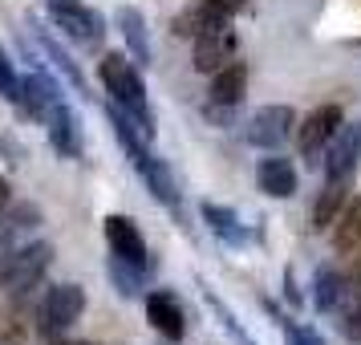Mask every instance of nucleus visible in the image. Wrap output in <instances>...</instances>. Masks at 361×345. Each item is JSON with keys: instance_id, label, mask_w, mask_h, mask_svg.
I'll use <instances>...</instances> for the list:
<instances>
[{"instance_id": "nucleus-10", "label": "nucleus", "mask_w": 361, "mask_h": 345, "mask_svg": "<svg viewBox=\"0 0 361 345\" xmlns=\"http://www.w3.org/2000/svg\"><path fill=\"white\" fill-rule=\"evenodd\" d=\"M147 321H150V329L171 345H179L183 337H187V313H183L179 296L166 293V289L147 293Z\"/></svg>"}, {"instance_id": "nucleus-27", "label": "nucleus", "mask_w": 361, "mask_h": 345, "mask_svg": "<svg viewBox=\"0 0 361 345\" xmlns=\"http://www.w3.org/2000/svg\"><path fill=\"white\" fill-rule=\"evenodd\" d=\"M212 4L219 8V13H228V17H235L240 8H247V0H212Z\"/></svg>"}, {"instance_id": "nucleus-12", "label": "nucleus", "mask_w": 361, "mask_h": 345, "mask_svg": "<svg viewBox=\"0 0 361 345\" xmlns=\"http://www.w3.org/2000/svg\"><path fill=\"white\" fill-rule=\"evenodd\" d=\"M106 244L122 260L150 268V248H147V240H142V231H138V224H134L130 215H106Z\"/></svg>"}, {"instance_id": "nucleus-15", "label": "nucleus", "mask_w": 361, "mask_h": 345, "mask_svg": "<svg viewBox=\"0 0 361 345\" xmlns=\"http://www.w3.org/2000/svg\"><path fill=\"white\" fill-rule=\"evenodd\" d=\"M195 69L199 73H219L224 66L235 61V33L231 29H212L195 37Z\"/></svg>"}, {"instance_id": "nucleus-2", "label": "nucleus", "mask_w": 361, "mask_h": 345, "mask_svg": "<svg viewBox=\"0 0 361 345\" xmlns=\"http://www.w3.org/2000/svg\"><path fill=\"white\" fill-rule=\"evenodd\" d=\"M102 90L106 98L122 106L126 114L142 126L147 138H154V114H150V98H147V82H142V66L134 61L130 53H106L98 66Z\"/></svg>"}, {"instance_id": "nucleus-18", "label": "nucleus", "mask_w": 361, "mask_h": 345, "mask_svg": "<svg viewBox=\"0 0 361 345\" xmlns=\"http://www.w3.org/2000/svg\"><path fill=\"white\" fill-rule=\"evenodd\" d=\"M207 94H212L215 106H240L247 94V66L244 61H231L219 73H212V90Z\"/></svg>"}, {"instance_id": "nucleus-26", "label": "nucleus", "mask_w": 361, "mask_h": 345, "mask_svg": "<svg viewBox=\"0 0 361 345\" xmlns=\"http://www.w3.org/2000/svg\"><path fill=\"white\" fill-rule=\"evenodd\" d=\"M280 333H284V341H288V345H325V341H321V333H312L309 325L288 321V317H280Z\"/></svg>"}, {"instance_id": "nucleus-5", "label": "nucleus", "mask_w": 361, "mask_h": 345, "mask_svg": "<svg viewBox=\"0 0 361 345\" xmlns=\"http://www.w3.org/2000/svg\"><path fill=\"white\" fill-rule=\"evenodd\" d=\"M296 134V110L293 106H260L244 122V143L260 150H280Z\"/></svg>"}, {"instance_id": "nucleus-28", "label": "nucleus", "mask_w": 361, "mask_h": 345, "mask_svg": "<svg viewBox=\"0 0 361 345\" xmlns=\"http://www.w3.org/2000/svg\"><path fill=\"white\" fill-rule=\"evenodd\" d=\"M8 203H13V183H8L4 175H0V212H4Z\"/></svg>"}, {"instance_id": "nucleus-13", "label": "nucleus", "mask_w": 361, "mask_h": 345, "mask_svg": "<svg viewBox=\"0 0 361 345\" xmlns=\"http://www.w3.org/2000/svg\"><path fill=\"white\" fill-rule=\"evenodd\" d=\"M199 219L207 224V231H212L219 244H228V248H244L247 240H252V231H247V224L240 219V212L215 203V199H203V203H199Z\"/></svg>"}, {"instance_id": "nucleus-3", "label": "nucleus", "mask_w": 361, "mask_h": 345, "mask_svg": "<svg viewBox=\"0 0 361 345\" xmlns=\"http://www.w3.org/2000/svg\"><path fill=\"white\" fill-rule=\"evenodd\" d=\"M49 264H53L49 240H29V244L13 248L8 256H0V293H8V296L33 293L37 284L45 280Z\"/></svg>"}, {"instance_id": "nucleus-1", "label": "nucleus", "mask_w": 361, "mask_h": 345, "mask_svg": "<svg viewBox=\"0 0 361 345\" xmlns=\"http://www.w3.org/2000/svg\"><path fill=\"white\" fill-rule=\"evenodd\" d=\"M106 118H110V134H114V143L126 150V159H130V167L138 171V179L147 183V191L163 203L166 212H179L183 207L179 179H175V171L150 150V138L142 134V126H138L122 106H114L110 98H106Z\"/></svg>"}, {"instance_id": "nucleus-21", "label": "nucleus", "mask_w": 361, "mask_h": 345, "mask_svg": "<svg viewBox=\"0 0 361 345\" xmlns=\"http://www.w3.org/2000/svg\"><path fill=\"white\" fill-rule=\"evenodd\" d=\"M345 293H349V289H345L341 272L317 268V277H312V305H317V313H341Z\"/></svg>"}, {"instance_id": "nucleus-17", "label": "nucleus", "mask_w": 361, "mask_h": 345, "mask_svg": "<svg viewBox=\"0 0 361 345\" xmlns=\"http://www.w3.org/2000/svg\"><path fill=\"white\" fill-rule=\"evenodd\" d=\"M256 179H260V191L272 199H293L296 195V167L293 159H284V155H268V159H260V167H256Z\"/></svg>"}, {"instance_id": "nucleus-4", "label": "nucleus", "mask_w": 361, "mask_h": 345, "mask_svg": "<svg viewBox=\"0 0 361 345\" xmlns=\"http://www.w3.org/2000/svg\"><path fill=\"white\" fill-rule=\"evenodd\" d=\"M45 8H49L53 25L69 41H78L85 49H98L102 41H106V17H102L98 8H90L85 0H45Z\"/></svg>"}, {"instance_id": "nucleus-6", "label": "nucleus", "mask_w": 361, "mask_h": 345, "mask_svg": "<svg viewBox=\"0 0 361 345\" xmlns=\"http://www.w3.org/2000/svg\"><path fill=\"white\" fill-rule=\"evenodd\" d=\"M341 126H345L341 106H317V110L296 126V147H300V155H305V163H312V167L321 163L329 143L341 134Z\"/></svg>"}, {"instance_id": "nucleus-20", "label": "nucleus", "mask_w": 361, "mask_h": 345, "mask_svg": "<svg viewBox=\"0 0 361 345\" xmlns=\"http://www.w3.org/2000/svg\"><path fill=\"white\" fill-rule=\"evenodd\" d=\"M345 191H349V183H333L325 179V187H321V195H317V203H312V228H333L337 224V215L345 212Z\"/></svg>"}, {"instance_id": "nucleus-14", "label": "nucleus", "mask_w": 361, "mask_h": 345, "mask_svg": "<svg viewBox=\"0 0 361 345\" xmlns=\"http://www.w3.org/2000/svg\"><path fill=\"white\" fill-rule=\"evenodd\" d=\"M45 131H49V147L57 150L61 159H82V150H85L82 118H78V110H73L69 102H61V106L53 110V118L45 122Z\"/></svg>"}, {"instance_id": "nucleus-30", "label": "nucleus", "mask_w": 361, "mask_h": 345, "mask_svg": "<svg viewBox=\"0 0 361 345\" xmlns=\"http://www.w3.org/2000/svg\"><path fill=\"white\" fill-rule=\"evenodd\" d=\"M61 345H94V341H61Z\"/></svg>"}, {"instance_id": "nucleus-11", "label": "nucleus", "mask_w": 361, "mask_h": 345, "mask_svg": "<svg viewBox=\"0 0 361 345\" xmlns=\"http://www.w3.org/2000/svg\"><path fill=\"white\" fill-rule=\"evenodd\" d=\"M41 224H45V212L37 203H8L0 212V256H8L13 248L29 244Z\"/></svg>"}, {"instance_id": "nucleus-24", "label": "nucleus", "mask_w": 361, "mask_h": 345, "mask_svg": "<svg viewBox=\"0 0 361 345\" xmlns=\"http://www.w3.org/2000/svg\"><path fill=\"white\" fill-rule=\"evenodd\" d=\"M203 301H207V309L215 313V321H219V325L231 333V341H235V345H256L252 337H247V329L240 325V317H235V313H231L228 305L219 301V293H215V289H207V284H203Z\"/></svg>"}, {"instance_id": "nucleus-25", "label": "nucleus", "mask_w": 361, "mask_h": 345, "mask_svg": "<svg viewBox=\"0 0 361 345\" xmlns=\"http://www.w3.org/2000/svg\"><path fill=\"white\" fill-rule=\"evenodd\" d=\"M0 98L13 102V106H17V98H20V73L13 69V61H8L4 49H0Z\"/></svg>"}, {"instance_id": "nucleus-16", "label": "nucleus", "mask_w": 361, "mask_h": 345, "mask_svg": "<svg viewBox=\"0 0 361 345\" xmlns=\"http://www.w3.org/2000/svg\"><path fill=\"white\" fill-rule=\"evenodd\" d=\"M114 25H118V33H122V41H126V53H130L138 66H150V25H147V17H142L134 4H122L114 13Z\"/></svg>"}, {"instance_id": "nucleus-29", "label": "nucleus", "mask_w": 361, "mask_h": 345, "mask_svg": "<svg viewBox=\"0 0 361 345\" xmlns=\"http://www.w3.org/2000/svg\"><path fill=\"white\" fill-rule=\"evenodd\" d=\"M284 296H288V305H300V293H296V280H293V272L284 277Z\"/></svg>"}, {"instance_id": "nucleus-7", "label": "nucleus", "mask_w": 361, "mask_h": 345, "mask_svg": "<svg viewBox=\"0 0 361 345\" xmlns=\"http://www.w3.org/2000/svg\"><path fill=\"white\" fill-rule=\"evenodd\" d=\"M85 313V289L82 284H53L41 301V333L57 337L61 329L78 325Z\"/></svg>"}, {"instance_id": "nucleus-23", "label": "nucleus", "mask_w": 361, "mask_h": 345, "mask_svg": "<svg viewBox=\"0 0 361 345\" xmlns=\"http://www.w3.org/2000/svg\"><path fill=\"white\" fill-rule=\"evenodd\" d=\"M33 29H37V25H33ZM37 41H41L45 57H49L53 66L61 69V78H66V82L73 85V90H78L82 98H90V90H85V78H82V69H78V61H73V57H69V53L61 49V45H57V41H53L49 33H45V29H37Z\"/></svg>"}, {"instance_id": "nucleus-22", "label": "nucleus", "mask_w": 361, "mask_h": 345, "mask_svg": "<svg viewBox=\"0 0 361 345\" xmlns=\"http://www.w3.org/2000/svg\"><path fill=\"white\" fill-rule=\"evenodd\" d=\"M333 244L337 252H357L361 248V195H353L345 203V212L337 215V224H333Z\"/></svg>"}, {"instance_id": "nucleus-8", "label": "nucleus", "mask_w": 361, "mask_h": 345, "mask_svg": "<svg viewBox=\"0 0 361 345\" xmlns=\"http://www.w3.org/2000/svg\"><path fill=\"white\" fill-rule=\"evenodd\" d=\"M61 90H57V82H53L49 73H41V69H33V73H25L20 78V98H17V110L25 118H33V122H49L53 110L61 106Z\"/></svg>"}, {"instance_id": "nucleus-9", "label": "nucleus", "mask_w": 361, "mask_h": 345, "mask_svg": "<svg viewBox=\"0 0 361 345\" xmlns=\"http://www.w3.org/2000/svg\"><path fill=\"white\" fill-rule=\"evenodd\" d=\"M321 167H325V179H333V183H353V175H357V167H361V122H353V126H341V134L329 143Z\"/></svg>"}, {"instance_id": "nucleus-19", "label": "nucleus", "mask_w": 361, "mask_h": 345, "mask_svg": "<svg viewBox=\"0 0 361 345\" xmlns=\"http://www.w3.org/2000/svg\"><path fill=\"white\" fill-rule=\"evenodd\" d=\"M106 272H110V284H114V293H118V296L134 301V296L147 293L150 268H142V264H130V260H122V256H114V252H110V264H106Z\"/></svg>"}]
</instances>
